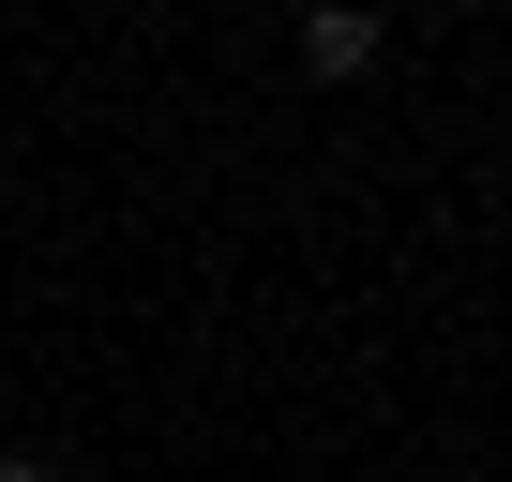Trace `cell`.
I'll return each mask as SVG.
<instances>
[{"label":"cell","instance_id":"2","mask_svg":"<svg viewBox=\"0 0 512 482\" xmlns=\"http://www.w3.org/2000/svg\"><path fill=\"white\" fill-rule=\"evenodd\" d=\"M0 482H61V467H0Z\"/></svg>","mask_w":512,"mask_h":482},{"label":"cell","instance_id":"1","mask_svg":"<svg viewBox=\"0 0 512 482\" xmlns=\"http://www.w3.org/2000/svg\"><path fill=\"white\" fill-rule=\"evenodd\" d=\"M377 61V16H302V76H362Z\"/></svg>","mask_w":512,"mask_h":482}]
</instances>
